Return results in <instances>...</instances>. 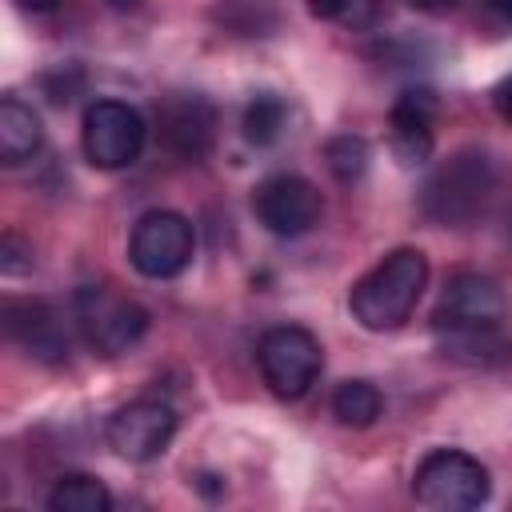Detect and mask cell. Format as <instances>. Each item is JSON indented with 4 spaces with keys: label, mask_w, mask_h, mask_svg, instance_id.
I'll return each mask as SVG.
<instances>
[{
    "label": "cell",
    "mask_w": 512,
    "mask_h": 512,
    "mask_svg": "<svg viewBox=\"0 0 512 512\" xmlns=\"http://www.w3.org/2000/svg\"><path fill=\"white\" fill-rule=\"evenodd\" d=\"M308 4V12H316V16H328L332 20V12H336V4L340 0H304Z\"/></svg>",
    "instance_id": "cell-23"
},
{
    "label": "cell",
    "mask_w": 512,
    "mask_h": 512,
    "mask_svg": "<svg viewBox=\"0 0 512 512\" xmlns=\"http://www.w3.org/2000/svg\"><path fill=\"white\" fill-rule=\"evenodd\" d=\"M412 8H420V12H448V8H456V0H408Z\"/></svg>",
    "instance_id": "cell-22"
},
{
    "label": "cell",
    "mask_w": 512,
    "mask_h": 512,
    "mask_svg": "<svg viewBox=\"0 0 512 512\" xmlns=\"http://www.w3.org/2000/svg\"><path fill=\"white\" fill-rule=\"evenodd\" d=\"M252 208H256V220L272 236L288 240V236H304L320 220V192L312 180L296 172H280V176H268L252 192Z\"/></svg>",
    "instance_id": "cell-9"
},
{
    "label": "cell",
    "mask_w": 512,
    "mask_h": 512,
    "mask_svg": "<svg viewBox=\"0 0 512 512\" xmlns=\"http://www.w3.org/2000/svg\"><path fill=\"white\" fill-rule=\"evenodd\" d=\"M380 392H376V384H368V380H344V384H336V392H332V416L340 420V424H348V428H368V424H376V416H380Z\"/></svg>",
    "instance_id": "cell-17"
},
{
    "label": "cell",
    "mask_w": 512,
    "mask_h": 512,
    "mask_svg": "<svg viewBox=\"0 0 512 512\" xmlns=\"http://www.w3.org/2000/svg\"><path fill=\"white\" fill-rule=\"evenodd\" d=\"M48 508L52 512H108L112 508V492L96 476L72 472V476L56 480V488L48 492Z\"/></svg>",
    "instance_id": "cell-15"
},
{
    "label": "cell",
    "mask_w": 512,
    "mask_h": 512,
    "mask_svg": "<svg viewBox=\"0 0 512 512\" xmlns=\"http://www.w3.org/2000/svg\"><path fill=\"white\" fill-rule=\"evenodd\" d=\"M256 364H260V376L264 384L280 396V400H300L316 376H320V364H324V352H320V340L308 332V328H296V324H280V328H268L256 344Z\"/></svg>",
    "instance_id": "cell-7"
},
{
    "label": "cell",
    "mask_w": 512,
    "mask_h": 512,
    "mask_svg": "<svg viewBox=\"0 0 512 512\" xmlns=\"http://www.w3.org/2000/svg\"><path fill=\"white\" fill-rule=\"evenodd\" d=\"M112 4H120V8H128V4H136V0H112Z\"/></svg>",
    "instance_id": "cell-26"
},
{
    "label": "cell",
    "mask_w": 512,
    "mask_h": 512,
    "mask_svg": "<svg viewBox=\"0 0 512 512\" xmlns=\"http://www.w3.org/2000/svg\"><path fill=\"white\" fill-rule=\"evenodd\" d=\"M80 136H84V156H88L96 168H108V172H112V168L136 164L148 128H144V116H140L132 104L108 96V100H92V104L84 108V128H80Z\"/></svg>",
    "instance_id": "cell-8"
},
{
    "label": "cell",
    "mask_w": 512,
    "mask_h": 512,
    "mask_svg": "<svg viewBox=\"0 0 512 512\" xmlns=\"http://www.w3.org/2000/svg\"><path fill=\"white\" fill-rule=\"evenodd\" d=\"M20 8H32V12H48V8H56V0H16Z\"/></svg>",
    "instance_id": "cell-24"
},
{
    "label": "cell",
    "mask_w": 512,
    "mask_h": 512,
    "mask_svg": "<svg viewBox=\"0 0 512 512\" xmlns=\"http://www.w3.org/2000/svg\"><path fill=\"white\" fill-rule=\"evenodd\" d=\"M492 188H496V168L488 152L464 148L432 168V176L420 188V212L444 228H460L484 208Z\"/></svg>",
    "instance_id": "cell-3"
},
{
    "label": "cell",
    "mask_w": 512,
    "mask_h": 512,
    "mask_svg": "<svg viewBox=\"0 0 512 512\" xmlns=\"http://www.w3.org/2000/svg\"><path fill=\"white\" fill-rule=\"evenodd\" d=\"M492 108L500 112L504 124H512V76H504V80L492 88Z\"/></svg>",
    "instance_id": "cell-21"
},
{
    "label": "cell",
    "mask_w": 512,
    "mask_h": 512,
    "mask_svg": "<svg viewBox=\"0 0 512 512\" xmlns=\"http://www.w3.org/2000/svg\"><path fill=\"white\" fill-rule=\"evenodd\" d=\"M196 256V232L180 212L152 208L132 224L128 236V260L148 280H172L180 276Z\"/></svg>",
    "instance_id": "cell-6"
},
{
    "label": "cell",
    "mask_w": 512,
    "mask_h": 512,
    "mask_svg": "<svg viewBox=\"0 0 512 512\" xmlns=\"http://www.w3.org/2000/svg\"><path fill=\"white\" fill-rule=\"evenodd\" d=\"M160 144L180 160H200L216 140V108L200 92H168L156 104Z\"/></svg>",
    "instance_id": "cell-10"
},
{
    "label": "cell",
    "mask_w": 512,
    "mask_h": 512,
    "mask_svg": "<svg viewBox=\"0 0 512 512\" xmlns=\"http://www.w3.org/2000/svg\"><path fill=\"white\" fill-rule=\"evenodd\" d=\"M504 320H508V296L496 280L480 272H456L432 308V328L444 336V348L456 356L492 348Z\"/></svg>",
    "instance_id": "cell-1"
},
{
    "label": "cell",
    "mask_w": 512,
    "mask_h": 512,
    "mask_svg": "<svg viewBox=\"0 0 512 512\" xmlns=\"http://www.w3.org/2000/svg\"><path fill=\"white\" fill-rule=\"evenodd\" d=\"M492 8H496L504 20H512V0H492Z\"/></svg>",
    "instance_id": "cell-25"
},
{
    "label": "cell",
    "mask_w": 512,
    "mask_h": 512,
    "mask_svg": "<svg viewBox=\"0 0 512 512\" xmlns=\"http://www.w3.org/2000/svg\"><path fill=\"white\" fill-rule=\"evenodd\" d=\"M424 284H428V256L420 248H396L352 284L348 308L360 320V328L388 332L412 316L416 300L424 296Z\"/></svg>",
    "instance_id": "cell-2"
},
{
    "label": "cell",
    "mask_w": 512,
    "mask_h": 512,
    "mask_svg": "<svg viewBox=\"0 0 512 512\" xmlns=\"http://www.w3.org/2000/svg\"><path fill=\"white\" fill-rule=\"evenodd\" d=\"M432 120H436V96L428 88H408L396 96L388 112V144L404 168H416L432 156Z\"/></svg>",
    "instance_id": "cell-13"
},
{
    "label": "cell",
    "mask_w": 512,
    "mask_h": 512,
    "mask_svg": "<svg viewBox=\"0 0 512 512\" xmlns=\"http://www.w3.org/2000/svg\"><path fill=\"white\" fill-rule=\"evenodd\" d=\"M0 272H4V276H24V272H32V244L20 240L16 232H4V240H0Z\"/></svg>",
    "instance_id": "cell-19"
},
{
    "label": "cell",
    "mask_w": 512,
    "mask_h": 512,
    "mask_svg": "<svg viewBox=\"0 0 512 512\" xmlns=\"http://www.w3.org/2000/svg\"><path fill=\"white\" fill-rule=\"evenodd\" d=\"M284 124H288V104L276 92H256L248 100V108H244V120H240L244 140L256 144V148L276 144L284 136Z\"/></svg>",
    "instance_id": "cell-16"
},
{
    "label": "cell",
    "mask_w": 512,
    "mask_h": 512,
    "mask_svg": "<svg viewBox=\"0 0 512 512\" xmlns=\"http://www.w3.org/2000/svg\"><path fill=\"white\" fill-rule=\"evenodd\" d=\"M40 144H44L40 116L20 96H4L0 100V160L4 164H24L40 152Z\"/></svg>",
    "instance_id": "cell-14"
},
{
    "label": "cell",
    "mask_w": 512,
    "mask_h": 512,
    "mask_svg": "<svg viewBox=\"0 0 512 512\" xmlns=\"http://www.w3.org/2000/svg\"><path fill=\"white\" fill-rule=\"evenodd\" d=\"M332 20H340L352 32H364V28H372L380 20V0H340Z\"/></svg>",
    "instance_id": "cell-20"
},
{
    "label": "cell",
    "mask_w": 512,
    "mask_h": 512,
    "mask_svg": "<svg viewBox=\"0 0 512 512\" xmlns=\"http://www.w3.org/2000/svg\"><path fill=\"white\" fill-rule=\"evenodd\" d=\"M72 316L84 332V340L104 352V356H120L128 348L140 344V336L148 332V312L128 300V296H116L112 288L104 284H84L76 288L72 296Z\"/></svg>",
    "instance_id": "cell-5"
},
{
    "label": "cell",
    "mask_w": 512,
    "mask_h": 512,
    "mask_svg": "<svg viewBox=\"0 0 512 512\" xmlns=\"http://www.w3.org/2000/svg\"><path fill=\"white\" fill-rule=\"evenodd\" d=\"M176 432V412L164 400H132L112 412L108 420V444L124 460H152L168 448Z\"/></svg>",
    "instance_id": "cell-11"
},
{
    "label": "cell",
    "mask_w": 512,
    "mask_h": 512,
    "mask_svg": "<svg viewBox=\"0 0 512 512\" xmlns=\"http://www.w3.org/2000/svg\"><path fill=\"white\" fill-rule=\"evenodd\" d=\"M4 332L12 344H20L32 360L60 364L68 356V328L64 316L48 300H8L4 304Z\"/></svg>",
    "instance_id": "cell-12"
},
{
    "label": "cell",
    "mask_w": 512,
    "mask_h": 512,
    "mask_svg": "<svg viewBox=\"0 0 512 512\" xmlns=\"http://www.w3.org/2000/svg\"><path fill=\"white\" fill-rule=\"evenodd\" d=\"M412 492L424 508L468 512V508H480L488 500L492 480L476 456H468L460 448H436L420 460V468L412 476Z\"/></svg>",
    "instance_id": "cell-4"
},
{
    "label": "cell",
    "mask_w": 512,
    "mask_h": 512,
    "mask_svg": "<svg viewBox=\"0 0 512 512\" xmlns=\"http://www.w3.org/2000/svg\"><path fill=\"white\" fill-rule=\"evenodd\" d=\"M324 160H328V172H332L340 184H352V180H360L364 168H368V144H364V136H352V132L332 136V140L324 144Z\"/></svg>",
    "instance_id": "cell-18"
}]
</instances>
